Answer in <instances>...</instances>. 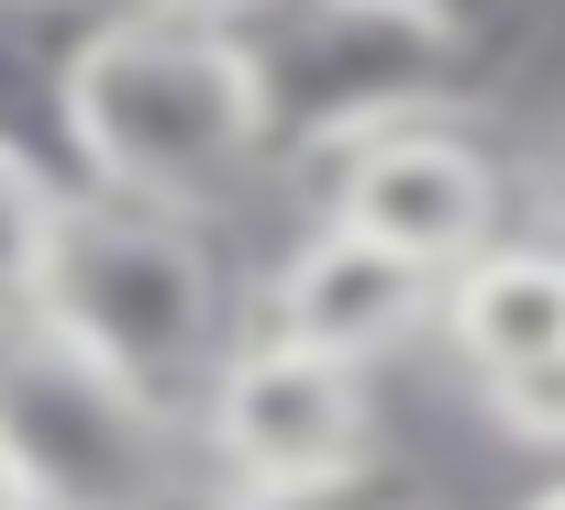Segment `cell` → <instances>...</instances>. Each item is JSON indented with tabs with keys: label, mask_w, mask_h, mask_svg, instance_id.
I'll return each mask as SVG.
<instances>
[{
	"label": "cell",
	"mask_w": 565,
	"mask_h": 510,
	"mask_svg": "<svg viewBox=\"0 0 565 510\" xmlns=\"http://www.w3.org/2000/svg\"><path fill=\"white\" fill-rule=\"evenodd\" d=\"M67 167L78 189L167 200V211L233 200L266 167V111H255L233 34L134 12V0L89 12L67 45Z\"/></svg>",
	"instance_id": "6da1fadb"
},
{
	"label": "cell",
	"mask_w": 565,
	"mask_h": 510,
	"mask_svg": "<svg viewBox=\"0 0 565 510\" xmlns=\"http://www.w3.org/2000/svg\"><path fill=\"white\" fill-rule=\"evenodd\" d=\"M34 322L56 344H78L100 378H122L134 400H156L167 422H189L222 344H233V289H222V255H211L200 211L67 189L56 233H45Z\"/></svg>",
	"instance_id": "7a4b0ae2"
},
{
	"label": "cell",
	"mask_w": 565,
	"mask_h": 510,
	"mask_svg": "<svg viewBox=\"0 0 565 510\" xmlns=\"http://www.w3.org/2000/svg\"><path fill=\"white\" fill-rule=\"evenodd\" d=\"M222 34L255 78L266 156H344L355 134L433 111L466 67V23L433 0H244Z\"/></svg>",
	"instance_id": "3957f363"
},
{
	"label": "cell",
	"mask_w": 565,
	"mask_h": 510,
	"mask_svg": "<svg viewBox=\"0 0 565 510\" xmlns=\"http://www.w3.org/2000/svg\"><path fill=\"white\" fill-rule=\"evenodd\" d=\"M0 444L34 510H178V422L56 344L34 311L0 322Z\"/></svg>",
	"instance_id": "277c9868"
},
{
	"label": "cell",
	"mask_w": 565,
	"mask_h": 510,
	"mask_svg": "<svg viewBox=\"0 0 565 510\" xmlns=\"http://www.w3.org/2000/svg\"><path fill=\"white\" fill-rule=\"evenodd\" d=\"M189 433H200V477H222V488L322 477V466L377 455V389H366V366L311 355L289 333H233L200 411H189Z\"/></svg>",
	"instance_id": "5b68a950"
},
{
	"label": "cell",
	"mask_w": 565,
	"mask_h": 510,
	"mask_svg": "<svg viewBox=\"0 0 565 510\" xmlns=\"http://www.w3.org/2000/svg\"><path fill=\"white\" fill-rule=\"evenodd\" d=\"M322 167H333L322 222H344V233L411 255V267H433V278L455 267V255H477V244L499 233V211H510L499 156H488L477 134H455L444 111H399V123L355 134V145L322 156Z\"/></svg>",
	"instance_id": "8992f818"
},
{
	"label": "cell",
	"mask_w": 565,
	"mask_h": 510,
	"mask_svg": "<svg viewBox=\"0 0 565 510\" xmlns=\"http://www.w3.org/2000/svg\"><path fill=\"white\" fill-rule=\"evenodd\" d=\"M266 333L344 355V366H388L399 344L433 333V267H411V255H388L344 222H311L266 267Z\"/></svg>",
	"instance_id": "52a82bcc"
},
{
	"label": "cell",
	"mask_w": 565,
	"mask_h": 510,
	"mask_svg": "<svg viewBox=\"0 0 565 510\" xmlns=\"http://www.w3.org/2000/svg\"><path fill=\"white\" fill-rule=\"evenodd\" d=\"M433 333L466 378H499L543 344H565V244L554 233H488L433 278Z\"/></svg>",
	"instance_id": "ba28073f"
},
{
	"label": "cell",
	"mask_w": 565,
	"mask_h": 510,
	"mask_svg": "<svg viewBox=\"0 0 565 510\" xmlns=\"http://www.w3.org/2000/svg\"><path fill=\"white\" fill-rule=\"evenodd\" d=\"M89 12H56V0H0V156H23L34 178L78 189L67 167V45Z\"/></svg>",
	"instance_id": "9c48e42d"
},
{
	"label": "cell",
	"mask_w": 565,
	"mask_h": 510,
	"mask_svg": "<svg viewBox=\"0 0 565 510\" xmlns=\"http://www.w3.org/2000/svg\"><path fill=\"white\" fill-rule=\"evenodd\" d=\"M422 488H411V466L377 444V455H355V466H322V477H244V488H200V510H411Z\"/></svg>",
	"instance_id": "30bf717a"
},
{
	"label": "cell",
	"mask_w": 565,
	"mask_h": 510,
	"mask_svg": "<svg viewBox=\"0 0 565 510\" xmlns=\"http://www.w3.org/2000/svg\"><path fill=\"white\" fill-rule=\"evenodd\" d=\"M56 178H34L23 156H0V322L34 311V278H45V233H56Z\"/></svg>",
	"instance_id": "8fae6325"
},
{
	"label": "cell",
	"mask_w": 565,
	"mask_h": 510,
	"mask_svg": "<svg viewBox=\"0 0 565 510\" xmlns=\"http://www.w3.org/2000/svg\"><path fill=\"white\" fill-rule=\"evenodd\" d=\"M477 400H488V433H499V444H521V455H565V344H543V355L477 378Z\"/></svg>",
	"instance_id": "7c38bea8"
},
{
	"label": "cell",
	"mask_w": 565,
	"mask_h": 510,
	"mask_svg": "<svg viewBox=\"0 0 565 510\" xmlns=\"http://www.w3.org/2000/svg\"><path fill=\"white\" fill-rule=\"evenodd\" d=\"M134 12H178V23H233L244 0H134Z\"/></svg>",
	"instance_id": "4fadbf2b"
},
{
	"label": "cell",
	"mask_w": 565,
	"mask_h": 510,
	"mask_svg": "<svg viewBox=\"0 0 565 510\" xmlns=\"http://www.w3.org/2000/svg\"><path fill=\"white\" fill-rule=\"evenodd\" d=\"M0 510H34V488H23V466H12V444H0Z\"/></svg>",
	"instance_id": "5bb4252c"
},
{
	"label": "cell",
	"mask_w": 565,
	"mask_h": 510,
	"mask_svg": "<svg viewBox=\"0 0 565 510\" xmlns=\"http://www.w3.org/2000/svg\"><path fill=\"white\" fill-rule=\"evenodd\" d=\"M521 510H565V477H543V488H532V499H521Z\"/></svg>",
	"instance_id": "9a60e30c"
},
{
	"label": "cell",
	"mask_w": 565,
	"mask_h": 510,
	"mask_svg": "<svg viewBox=\"0 0 565 510\" xmlns=\"http://www.w3.org/2000/svg\"><path fill=\"white\" fill-rule=\"evenodd\" d=\"M433 12H455V23H466V34H477V12H488V0H433Z\"/></svg>",
	"instance_id": "2e32d148"
},
{
	"label": "cell",
	"mask_w": 565,
	"mask_h": 510,
	"mask_svg": "<svg viewBox=\"0 0 565 510\" xmlns=\"http://www.w3.org/2000/svg\"><path fill=\"white\" fill-rule=\"evenodd\" d=\"M543 200H554V222H565V156H554V189H543Z\"/></svg>",
	"instance_id": "e0dca14e"
},
{
	"label": "cell",
	"mask_w": 565,
	"mask_h": 510,
	"mask_svg": "<svg viewBox=\"0 0 565 510\" xmlns=\"http://www.w3.org/2000/svg\"><path fill=\"white\" fill-rule=\"evenodd\" d=\"M554 244H565V233H554Z\"/></svg>",
	"instance_id": "ac0fdd59"
},
{
	"label": "cell",
	"mask_w": 565,
	"mask_h": 510,
	"mask_svg": "<svg viewBox=\"0 0 565 510\" xmlns=\"http://www.w3.org/2000/svg\"><path fill=\"white\" fill-rule=\"evenodd\" d=\"M411 510H422V499H411Z\"/></svg>",
	"instance_id": "d6986e66"
}]
</instances>
